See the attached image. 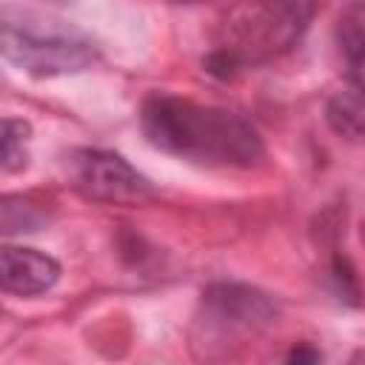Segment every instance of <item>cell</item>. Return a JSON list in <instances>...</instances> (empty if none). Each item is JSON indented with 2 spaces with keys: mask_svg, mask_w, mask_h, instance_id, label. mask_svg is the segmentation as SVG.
Wrapping results in <instances>:
<instances>
[{
  "mask_svg": "<svg viewBox=\"0 0 365 365\" xmlns=\"http://www.w3.org/2000/svg\"><path fill=\"white\" fill-rule=\"evenodd\" d=\"M145 140L185 163L205 168H251L262 163L259 131L231 108L177 94H151L140 108Z\"/></svg>",
  "mask_w": 365,
  "mask_h": 365,
  "instance_id": "obj_1",
  "label": "cell"
},
{
  "mask_svg": "<svg viewBox=\"0 0 365 365\" xmlns=\"http://www.w3.org/2000/svg\"><path fill=\"white\" fill-rule=\"evenodd\" d=\"M317 0H234L225 11L205 68L214 77H234L242 68L291 51L308 31Z\"/></svg>",
  "mask_w": 365,
  "mask_h": 365,
  "instance_id": "obj_2",
  "label": "cell"
},
{
  "mask_svg": "<svg viewBox=\"0 0 365 365\" xmlns=\"http://www.w3.org/2000/svg\"><path fill=\"white\" fill-rule=\"evenodd\" d=\"M0 57L29 77L51 80L91 68L100 60V48L86 31L54 14L3 3Z\"/></svg>",
  "mask_w": 365,
  "mask_h": 365,
  "instance_id": "obj_3",
  "label": "cell"
},
{
  "mask_svg": "<svg viewBox=\"0 0 365 365\" xmlns=\"http://www.w3.org/2000/svg\"><path fill=\"white\" fill-rule=\"evenodd\" d=\"M279 317L274 297L242 282H214L202 291L194 348L202 356H231L254 336L265 334Z\"/></svg>",
  "mask_w": 365,
  "mask_h": 365,
  "instance_id": "obj_4",
  "label": "cell"
},
{
  "mask_svg": "<svg viewBox=\"0 0 365 365\" xmlns=\"http://www.w3.org/2000/svg\"><path fill=\"white\" fill-rule=\"evenodd\" d=\"M71 185L94 202L143 205L154 200V185L125 157L106 148H77L68 157Z\"/></svg>",
  "mask_w": 365,
  "mask_h": 365,
  "instance_id": "obj_5",
  "label": "cell"
},
{
  "mask_svg": "<svg viewBox=\"0 0 365 365\" xmlns=\"http://www.w3.org/2000/svg\"><path fill=\"white\" fill-rule=\"evenodd\" d=\"M60 262L37 248L0 245V291L14 297H37L57 285Z\"/></svg>",
  "mask_w": 365,
  "mask_h": 365,
  "instance_id": "obj_6",
  "label": "cell"
},
{
  "mask_svg": "<svg viewBox=\"0 0 365 365\" xmlns=\"http://www.w3.org/2000/svg\"><path fill=\"white\" fill-rule=\"evenodd\" d=\"M54 220V202L37 194H0V237L34 234Z\"/></svg>",
  "mask_w": 365,
  "mask_h": 365,
  "instance_id": "obj_7",
  "label": "cell"
},
{
  "mask_svg": "<svg viewBox=\"0 0 365 365\" xmlns=\"http://www.w3.org/2000/svg\"><path fill=\"white\" fill-rule=\"evenodd\" d=\"M31 123L23 117H0V174H14L29 165Z\"/></svg>",
  "mask_w": 365,
  "mask_h": 365,
  "instance_id": "obj_8",
  "label": "cell"
},
{
  "mask_svg": "<svg viewBox=\"0 0 365 365\" xmlns=\"http://www.w3.org/2000/svg\"><path fill=\"white\" fill-rule=\"evenodd\" d=\"M325 117L331 123V128L356 143L362 137V94H359V86L351 83V88L345 91H336L331 100H328V108H325Z\"/></svg>",
  "mask_w": 365,
  "mask_h": 365,
  "instance_id": "obj_9",
  "label": "cell"
},
{
  "mask_svg": "<svg viewBox=\"0 0 365 365\" xmlns=\"http://www.w3.org/2000/svg\"><path fill=\"white\" fill-rule=\"evenodd\" d=\"M339 48L348 60L351 83L359 86V68H362V0H351V6L342 11L336 26Z\"/></svg>",
  "mask_w": 365,
  "mask_h": 365,
  "instance_id": "obj_10",
  "label": "cell"
},
{
  "mask_svg": "<svg viewBox=\"0 0 365 365\" xmlns=\"http://www.w3.org/2000/svg\"><path fill=\"white\" fill-rule=\"evenodd\" d=\"M319 359V351H311V348H294L288 354V362H317Z\"/></svg>",
  "mask_w": 365,
  "mask_h": 365,
  "instance_id": "obj_11",
  "label": "cell"
},
{
  "mask_svg": "<svg viewBox=\"0 0 365 365\" xmlns=\"http://www.w3.org/2000/svg\"><path fill=\"white\" fill-rule=\"evenodd\" d=\"M0 88H3V77H0Z\"/></svg>",
  "mask_w": 365,
  "mask_h": 365,
  "instance_id": "obj_12",
  "label": "cell"
}]
</instances>
